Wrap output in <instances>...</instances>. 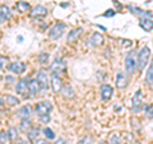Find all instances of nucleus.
<instances>
[{"label": "nucleus", "instance_id": "obj_1", "mask_svg": "<svg viewBox=\"0 0 153 144\" xmlns=\"http://www.w3.org/2000/svg\"><path fill=\"white\" fill-rule=\"evenodd\" d=\"M151 59V49L148 46H143L140 51L138 52L137 57V68L139 70H143L148 65V61Z\"/></svg>", "mask_w": 153, "mask_h": 144}, {"label": "nucleus", "instance_id": "obj_2", "mask_svg": "<svg viewBox=\"0 0 153 144\" xmlns=\"http://www.w3.org/2000/svg\"><path fill=\"white\" fill-rule=\"evenodd\" d=\"M137 70V55L135 51H130L125 57V71L128 75H133Z\"/></svg>", "mask_w": 153, "mask_h": 144}, {"label": "nucleus", "instance_id": "obj_3", "mask_svg": "<svg viewBox=\"0 0 153 144\" xmlns=\"http://www.w3.org/2000/svg\"><path fill=\"white\" fill-rule=\"evenodd\" d=\"M65 30H66L65 23H63V22L56 23V24L49 31V37L51 38V40H59V38L64 35Z\"/></svg>", "mask_w": 153, "mask_h": 144}, {"label": "nucleus", "instance_id": "obj_4", "mask_svg": "<svg viewBox=\"0 0 153 144\" xmlns=\"http://www.w3.org/2000/svg\"><path fill=\"white\" fill-rule=\"evenodd\" d=\"M52 110V105L49 102V101H42V102H38L36 106V114L38 117L45 116V115H49Z\"/></svg>", "mask_w": 153, "mask_h": 144}, {"label": "nucleus", "instance_id": "obj_5", "mask_svg": "<svg viewBox=\"0 0 153 144\" xmlns=\"http://www.w3.org/2000/svg\"><path fill=\"white\" fill-rule=\"evenodd\" d=\"M50 69H51V71L54 74L60 76L61 74H64L65 71H66V63H65V60H63V59H56L54 63L51 64Z\"/></svg>", "mask_w": 153, "mask_h": 144}, {"label": "nucleus", "instance_id": "obj_6", "mask_svg": "<svg viewBox=\"0 0 153 144\" xmlns=\"http://www.w3.org/2000/svg\"><path fill=\"white\" fill-rule=\"evenodd\" d=\"M143 105V96H142V91L138 89L135 93H134L133 98H131V110L134 114H138L140 111V107Z\"/></svg>", "mask_w": 153, "mask_h": 144}, {"label": "nucleus", "instance_id": "obj_7", "mask_svg": "<svg viewBox=\"0 0 153 144\" xmlns=\"http://www.w3.org/2000/svg\"><path fill=\"white\" fill-rule=\"evenodd\" d=\"M28 78H22L18 80V83L16 85V92L19 96H23V97H27L28 93H30V89H28Z\"/></svg>", "mask_w": 153, "mask_h": 144}, {"label": "nucleus", "instance_id": "obj_8", "mask_svg": "<svg viewBox=\"0 0 153 144\" xmlns=\"http://www.w3.org/2000/svg\"><path fill=\"white\" fill-rule=\"evenodd\" d=\"M36 80L38 85H40L41 89H49L50 87V80H49V75H47V73L45 70H40L37 73V76H36Z\"/></svg>", "mask_w": 153, "mask_h": 144}, {"label": "nucleus", "instance_id": "obj_9", "mask_svg": "<svg viewBox=\"0 0 153 144\" xmlns=\"http://www.w3.org/2000/svg\"><path fill=\"white\" fill-rule=\"evenodd\" d=\"M26 68H27L26 64L22 63V61H14V63H10L8 65L9 71L13 74H22L26 70Z\"/></svg>", "mask_w": 153, "mask_h": 144}, {"label": "nucleus", "instance_id": "obj_10", "mask_svg": "<svg viewBox=\"0 0 153 144\" xmlns=\"http://www.w3.org/2000/svg\"><path fill=\"white\" fill-rule=\"evenodd\" d=\"M50 84L52 87V91H54V93H59L61 88H63V82H61V78L59 75H56L52 73L51 74V80H50Z\"/></svg>", "mask_w": 153, "mask_h": 144}, {"label": "nucleus", "instance_id": "obj_11", "mask_svg": "<svg viewBox=\"0 0 153 144\" xmlns=\"http://www.w3.org/2000/svg\"><path fill=\"white\" fill-rule=\"evenodd\" d=\"M114 96V88L110 84H102L101 85V98L103 101H110Z\"/></svg>", "mask_w": 153, "mask_h": 144}, {"label": "nucleus", "instance_id": "obj_12", "mask_svg": "<svg viewBox=\"0 0 153 144\" xmlns=\"http://www.w3.org/2000/svg\"><path fill=\"white\" fill-rule=\"evenodd\" d=\"M30 16L32 18H44V17L47 16V9L45 7H42V5H37L31 10Z\"/></svg>", "mask_w": 153, "mask_h": 144}, {"label": "nucleus", "instance_id": "obj_13", "mask_svg": "<svg viewBox=\"0 0 153 144\" xmlns=\"http://www.w3.org/2000/svg\"><path fill=\"white\" fill-rule=\"evenodd\" d=\"M128 85V78L124 71H117L116 74V87L117 89H123Z\"/></svg>", "mask_w": 153, "mask_h": 144}, {"label": "nucleus", "instance_id": "obj_14", "mask_svg": "<svg viewBox=\"0 0 153 144\" xmlns=\"http://www.w3.org/2000/svg\"><path fill=\"white\" fill-rule=\"evenodd\" d=\"M9 18H10V9H9V7L5 5V4L0 5V23L7 22Z\"/></svg>", "mask_w": 153, "mask_h": 144}, {"label": "nucleus", "instance_id": "obj_15", "mask_svg": "<svg viewBox=\"0 0 153 144\" xmlns=\"http://www.w3.org/2000/svg\"><path fill=\"white\" fill-rule=\"evenodd\" d=\"M139 26L146 32H149L153 30V19L152 18H140L139 19Z\"/></svg>", "mask_w": 153, "mask_h": 144}, {"label": "nucleus", "instance_id": "obj_16", "mask_svg": "<svg viewBox=\"0 0 153 144\" xmlns=\"http://www.w3.org/2000/svg\"><path fill=\"white\" fill-rule=\"evenodd\" d=\"M82 32H83V28H75V30L73 31H70L69 32V35H68V42H75L78 38L80 37V35H82Z\"/></svg>", "mask_w": 153, "mask_h": 144}, {"label": "nucleus", "instance_id": "obj_17", "mask_svg": "<svg viewBox=\"0 0 153 144\" xmlns=\"http://www.w3.org/2000/svg\"><path fill=\"white\" fill-rule=\"evenodd\" d=\"M28 89H30V93L32 96H37L38 92H40V85H38L36 78L35 79H30V82H28Z\"/></svg>", "mask_w": 153, "mask_h": 144}, {"label": "nucleus", "instance_id": "obj_18", "mask_svg": "<svg viewBox=\"0 0 153 144\" xmlns=\"http://www.w3.org/2000/svg\"><path fill=\"white\" fill-rule=\"evenodd\" d=\"M3 101H4V103L8 105V106H17V105L21 103L19 98H17L16 96H12V94H5Z\"/></svg>", "mask_w": 153, "mask_h": 144}, {"label": "nucleus", "instance_id": "obj_19", "mask_svg": "<svg viewBox=\"0 0 153 144\" xmlns=\"http://www.w3.org/2000/svg\"><path fill=\"white\" fill-rule=\"evenodd\" d=\"M103 41H105V38L100 32H94L92 37H91V42H92L93 46H101L103 44Z\"/></svg>", "mask_w": 153, "mask_h": 144}, {"label": "nucleus", "instance_id": "obj_20", "mask_svg": "<svg viewBox=\"0 0 153 144\" xmlns=\"http://www.w3.org/2000/svg\"><path fill=\"white\" fill-rule=\"evenodd\" d=\"M31 112H32V107L30 106V105H27V106H23L18 111V116L21 117L22 120L23 119H28V117H30V115H31Z\"/></svg>", "mask_w": 153, "mask_h": 144}, {"label": "nucleus", "instance_id": "obj_21", "mask_svg": "<svg viewBox=\"0 0 153 144\" xmlns=\"http://www.w3.org/2000/svg\"><path fill=\"white\" fill-rule=\"evenodd\" d=\"M16 8H17V10L19 13H26V12L30 10L31 7H30V4H28L27 1H23V0H21V1H18L16 4Z\"/></svg>", "mask_w": 153, "mask_h": 144}, {"label": "nucleus", "instance_id": "obj_22", "mask_svg": "<svg viewBox=\"0 0 153 144\" xmlns=\"http://www.w3.org/2000/svg\"><path fill=\"white\" fill-rule=\"evenodd\" d=\"M38 135H40V128L32 126L31 130L28 131V139H30L31 142H33V140H36V139L38 138Z\"/></svg>", "mask_w": 153, "mask_h": 144}, {"label": "nucleus", "instance_id": "obj_23", "mask_svg": "<svg viewBox=\"0 0 153 144\" xmlns=\"http://www.w3.org/2000/svg\"><path fill=\"white\" fill-rule=\"evenodd\" d=\"M61 91H63V93H64L65 97H68V98H73V97H74V91H73V88H71V85H70V84H65V85H63Z\"/></svg>", "mask_w": 153, "mask_h": 144}, {"label": "nucleus", "instance_id": "obj_24", "mask_svg": "<svg viewBox=\"0 0 153 144\" xmlns=\"http://www.w3.org/2000/svg\"><path fill=\"white\" fill-rule=\"evenodd\" d=\"M32 128V122L30 119H23L22 122H21V130L23 131H28L30 129Z\"/></svg>", "mask_w": 153, "mask_h": 144}, {"label": "nucleus", "instance_id": "obj_25", "mask_svg": "<svg viewBox=\"0 0 153 144\" xmlns=\"http://www.w3.org/2000/svg\"><path fill=\"white\" fill-rule=\"evenodd\" d=\"M152 82H153V63L149 66V69H148V73H147V76H146V83L147 84H152Z\"/></svg>", "mask_w": 153, "mask_h": 144}, {"label": "nucleus", "instance_id": "obj_26", "mask_svg": "<svg viewBox=\"0 0 153 144\" xmlns=\"http://www.w3.org/2000/svg\"><path fill=\"white\" fill-rule=\"evenodd\" d=\"M8 133V137H9V140H14L17 137H18V130L14 126H12L9 130L7 131Z\"/></svg>", "mask_w": 153, "mask_h": 144}, {"label": "nucleus", "instance_id": "obj_27", "mask_svg": "<svg viewBox=\"0 0 153 144\" xmlns=\"http://www.w3.org/2000/svg\"><path fill=\"white\" fill-rule=\"evenodd\" d=\"M44 134H45V137L47 139H55V133H54V130H51L50 128H45Z\"/></svg>", "mask_w": 153, "mask_h": 144}, {"label": "nucleus", "instance_id": "obj_28", "mask_svg": "<svg viewBox=\"0 0 153 144\" xmlns=\"http://www.w3.org/2000/svg\"><path fill=\"white\" fill-rule=\"evenodd\" d=\"M108 144H121V138L117 134H112L110 138V143Z\"/></svg>", "mask_w": 153, "mask_h": 144}, {"label": "nucleus", "instance_id": "obj_29", "mask_svg": "<svg viewBox=\"0 0 153 144\" xmlns=\"http://www.w3.org/2000/svg\"><path fill=\"white\" fill-rule=\"evenodd\" d=\"M9 140V137H8V133L7 131H0V144H7Z\"/></svg>", "mask_w": 153, "mask_h": 144}, {"label": "nucleus", "instance_id": "obj_30", "mask_svg": "<svg viewBox=\"0 0 153 144\" xmlns=\"http://www.w3.org/2000/svg\"><path fill=\"white\" fill-rule=\"evenodd\" d=\"M38 61H40L41 64H46L47 61H49V55H47L46 52H42V54L38 55Z\"/></svg>", "mask_w": 153, "mask_h": 144}, {"label": "nucleus", "instance_id": "obj_31", "mask_svg": "<svg viewBox=\"0 0 153 144\" xmlns=\"http://www.w3.org/2000/svg\"><path fill=\"white\" fill-rule=\"evenodd\" d=\"M146 116L148 119H153V105L146 106Z\"/></svg>", "mask_w": 153, "mask_h": 144}, {"label": "nucleus", "instance_id": "obj_32", "mask_svg": "<svg viewBox=\"0 0 153 144\" xmlns=\"http://www.w3.org/2000/svg\"><path fill=\"white\" fill-rule=\"evenodd\" d=\"M8 57L0 55V69H5V66L8 65Z\"/></svg>", "mask_w": 153, "mask_h": 144}, {"label": "nucleus", "instance_id": "obj_33", "mask_svg": "<svg viewBox=\"0 0 153 144\" xmlns=\"http://www.w3.org/2000/svg\"><path fill=\"white\" fill-rule=\"evenodd\" d=\"M76 144H91V138L89 137H84L83 139H80Z\"/></svg>", "mask_w": 153, "mask_h": 144}, {"label": "nucleus", "instance_id": "obj_34", "mask_svg": "<svg viewBox=\"0 0 153 144\" xmlns=\"http://www.w3.org/2000/svg\"><path fill=\"white\" fill-rule=\"evenodd\" d=\"M114 16H115V12L112 10V9H108V10L103 14V17H114Z\"/></svg>", "mask_w": 153, "mask_h": 144}, {"label": "nucleus", "instance_id": "obj_35", "mask_svg": "<svg viewBox=\"0 0 153 144\" xmlns=\"http://www.w3.org/2000/svg\"><path fill=\"white\" fill-rule=\"evenodd\" d=\"M55 144H68V142H66L64 138H59V139H56Z\"/></svg>", "mask_w": 153, "mask_h": 144}, {"label": "nucleus", "instance_id": "obj_36", "mask_svg": "<svg viewBox=\"0 0 153 144\" xmlns=\"http://www.w3.org/2000/svg\"><path fill=\"white\" fill-rule=\"evenodd\" d=\"M40 120H41V122H49L50 117H49V115H45V116H41Z\"/></svg>", "mask_w": 153, "mask_h": 144}, {"label": "nucleus", "instance_id": "obj_37", "mask_svg": "<svg viewBox=\"0 0 153 144\" xmlns=\"http://www.w3.org/2000/svg\"><path fill=\"white\" fill-rule=\"evenodd\" d=\"M123 42H124V44H123L124 47H126V46L130 47V46H131V41H130V40H123Z\"/></svg>", "mask_w": 153, "mask_h": 144}, {"label": "nucleus", "instance_id": "obj_38", "mask_svg": "<svg viewBox=\"0 0 153 144\" xmlns=\"http://www.w3.org/2000/svg\"><path fill=\"white\" fill-rule=\"evenodd\" d=\"M38 144H51V143L46 142V140H40V142H38Z\"/></svg>", "mask_w": 153, "mask_h": 144}, {"label": "nucleus", "instance_id": "obj_39", "mask_svg": "<svg viewBox=\"0 0 153 144\" xmlns=\"http://www.w3.org/2000/svg\"><path fill=\"white\" fill-rule=\"evenodd\" d=\"M3 106H4V101L0 98V108H3Z\"/></svg>", "mask_w": 153, "mask_h": 144}, {"label": "nucleus", "instance_id": "obj_40", "mask_svg": "<svg viewBox=\"0 0 153 144\" xmlns=\"http://www.w3.org/2000/svg\"><path fill=\"white\" fill-rule=\"evenodd\" d=\"M121 110V106H115V111H120Z\"/></svg>", "mask_w": 153, "mask_h": 144}, {"label": "nucleus", "instance_id": "obj_41", "mask_svg": "<svg viewBox=\"0 0 153 144\" xmlns=\"http://www.w3.org/2000/svg\"><path fill=\"white\" fill-rule=\"evenodd\" d=\"M100 144H107L106 142H101V143H100Z\"/></svg>", "mask_w": 153, "mask_h": 144}, {"label": "nucleus", "instance_id": "obj_42", "mask_svg": "<svg viewBox=\"0 0 153 144\" xmlns=\"http://www.w3.org/2000/svg\"><path fill=\"white\" fill-rule=\"evenodd\" d=\"M1 79H3V76H1V75H0V80H1Z\"/></svg>", "mask_w": 153, "mask_h": 144}, {"label": "nucleus", "instance_id": "obj_43", "mask_svg": "<svg viewBox=\"0 0 153 144\" xmlns=\"http://www.w3.org/2000/svg\"><path fill=\"white\" fill-rule=\"evenodd\" d=\"M134 144H140V143H134Z\"/></svg>", "mask_w": 153, "mask_h": 144}, {"label": "nucleus", "instance_id": "obj_44", "mask_svg": "<svg viewBox=\"0 0 153 144\" xmlns=\"http://www.w3.org/2000/svg\"><path fill=\"white\" fill-rule=\"evenodd\" d=\"M152 87H153V82H152Z\"/></svg>", "mask_w": 153, "mask_h": 144}]
</instances>
